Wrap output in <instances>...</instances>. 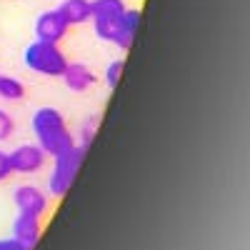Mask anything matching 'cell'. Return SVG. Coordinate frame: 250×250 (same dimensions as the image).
Listing matches in <instances>:
<instances>
[{
    "instance_id": "obj_6",
    "label": "cell",
    "mask_w": 250,
    "mask_h": 250,
    "mask_svg": "<svg viewBox=\"0 0 250 250\" xmlns=\"http://www.w3.org/2000/svg\"><path fill=\"white\" fill-rule=\"evenodd\" d=\"M13 203L18 213H28L35 218H43L48 213V195L38 185H18L13 193Z\"/></svg>"
},
{
    "instance_id": "obj_10",
    "label": "cell",
    "mask_w": 250,
    "mask_h": 250,
    "mask_svg": "<svg viewBox=\"0 0 250 250\" xmlns=\"http://www.w3.org/2000/svg\"><path fill=\"white\" fill-rule=\"evenodd\" d=\"M58 13L65 18L68 25H83L90 20V0H62Z\"/></svg>"
},
{
    "instance_id": "obj_3",
    "label": "cell",
    "mask_w": 250,
    "mask_h": 250,
    "mask_svg": "<svg viewBox=\"0 0 250 250\" xmlns=\"http://www.w3.org/2000/svg\"><path fill=\"white\" fill-rule=\"evenodd\" d=\"M85 160V148L80 145H70L68 150H62L60 155L53 158V168L48 175V190L55 198H62L75 183L78 173H80V165Z\"/></svg>"
},
{
    "instance_id": "obj_12",
    "label": "cell",
    "mask_w": 250,
    "mask_h": 250,
    "mask_svg": "<svg viewBox=\"0 0 250 250\" xmlns=\"http://www.w3.org/2000/svg\"><path fill=\"white\" fill-rule=\"evenodd\" d=\"M140 20H143V15H140L138 8H125V13H123V35H125V40H128L130 45H133L135 33L140 28Z\"/></svg>"
},
{
    "instance_id": "obj_4",
    "label": "cell",
    "mask_w": 250,
    "mask_h": 250,
    "mask_svg": "<svg viewBox=\"0 0 250 250\" xmlns=\"http://www.w3.org/2000/svg\"><path fill=\"white\" fill-rule=\"evenodd\" d=\"M23 62L38 75L45 78H60L68 65V58L58 48V43H43V40H33L23 50Z\"/></svg>"
},
{
    "instance_id": "obj_5",
    "label": "cell",
    "mask_w": 250,
    "mask_h": 250,
    "mask_svg": "<svg viewBox=\"0 0 250 250\" xmlns=\"http://www.w3.org/2000/svg\"><path fill=\"white\" fill-rule=\"evenodd\" d=\"M45 160H48V155L43 153V148L38 143L18 145L13 153H8L10 173H18V175H35L38 170L45 168Z\"/></svg>"
},
{
    "instance_id": "obj_7",
    "label": "cell",
    "mask_w": 250,
    "mask_h": 250,
    "mask_svg": "<svg viewBox=\"0 0 250 250\" xmlns=\"http://www.w3.org/2000/svg\"><path fill=\"white\" fill-rule=\"evenodd\" d=\"M68 30H70V25L65 23V18L58 10H45L35 20V38L43 40V43H60L68 35Z\"/></svg>"
},
{
    "instance_id": "obj_2",
    "label": "cell",
    "mask_w": 250,
    "mask_h": 250,
    "mask_svg": "<svg viewBox=\"0 0 250 250\" xmlns=\"http://www.w3.org/2000/svg\"><path fill=\"white\" fill-rule=\"evenodd\" d=\"M123 0H90V20L95 35L105 43H115L123 50H130V43L123 35Z\"/></svg>"
},
{
    "instance_id": "obj_11",
    "label": "cell",
    "mask_w": 250,
    "mask_h": 250,
    "mask_svg": "<svg viewBox=\"0 0 250 250\" xmlns=\"http://www.w3.org/2000/svg\"><path fill=\"white\" fill-rule=\"evenodd\" d=\"M0 98H3V100H10V103L23 100V98H25V85H23V80L10 78V75H0Z\"/></svg>"
},
{
    "instance_id": "obj_14",
    "label": "cell",
    "mask_w": 250,
    "mask_h": 250,
    "mask_svg": "<svg viewBox=\"0 0 250 250\" xmlns=\"http://www.w3.org/2000/svg\"><path fill=\"white\" fill-rule=\"evenodd\" d=\"M123 68H125V62L118 58V60H110L108 65H105V83H108V88L115 90L118 88V83H120V75H123Z\"/></svg>"
},
{
    "instance_id": "obj_16",
    "label": "cell",
    "mask_w": 250,
    "mask_h": 250,
    "mask_svg": "<svg viewBox=\"0 0 250 250\" xmlns=\"http://www.w3.org/2000/svg\"><path fill=\"white\" fill-rule=\"evenodd\" d=\"M0 250H30V248H25L23 243H18L10 235V238H0Z\"/></svg>"
},
{
    "instance_id": "obj_17",
    "label": "cell",
    "mask_w": 250,
    "mask_h": 250,
    "mask_svg": "<svg viewBox=\"0 0 250 250\" xmlns=\"http://www.w3.org/2000/svg\"><path fill=\"white\" fill-rule=\"evenodd\" d=\"M10 178V163H8V153L0 150V183Z\"/></svg>"
},
{
    "instance_id": "obj_13",
    "label": "cell",
    "mask_w": 250,
    "mask_h": 250,
    "mask_svg": "<svg viewBox=\"0 0 250 250\" xmlns=\"http://www.w3.org/2000/svg\"><path fill=\"white\" fill-rule=\"evenodd\" d=\"M98 125H100V115H93V118H85L83 120V128H80V148H90L93 140H95V133H98Z\"/></svg>"
},
{
    "instance_id": "obj_9",
    "label": "cell",
    "mask_w": 250,
    "mask_h": 250,
    "mask_svg": "<svg viewBox=\"0 0 250 250\" xmlns=\"http://www.w3.org/2000/svg\"><path fill=\"white\" fill-rule=\"evenodd\" d=\"M60 78H62V83H65V88L73 90V93H85L95 83V75L85 62H68Z\"/></svg>"
},
{
    "instance_id": "obj_8",
    "label": "cell",
    "mask_w": 250,
    "mask_h": 250,
    "mask_svg": "<svg viewBox=\"0 0 250 250\" xmlns=\"http://www.w3.org/2000/svg\"><path fill=\"white\" fill-rule=\"evenodd\" d=\"M40 233H43V223L35 215H28V213H18L15 220H13V238L18 243H23L25 248L35 250L38 240H40Z\"/></svg>"
},
{
    "instance_id": "obj_15",
    "label": "cell",
    "mask_w": 250,
    "mask_h": 250,
    "mask_svg": "<svg viewBox=\"0 0 250 250\" xmlns=\"http://www.w3.org/2000/svg\"><path fill=\"white\" fill-rule=\"evenodd\" d=\"M13 133H15V120L10 118V113L0 110V143L8 140Z\"/></svg>"
},
{
    "instance_id": "obj_1",
    "label": "cell",
    "mask_w": 250,
    "mask_h": 250,
    "mask_svg": "<svg viewBox=\"0 0 250 250\" xmlns=\"http://www.w3.org/2000/svg\"><path fill=\"white\" fill-rule=\"evenodd\" d=\"M30 125H33L35 143L50 158L60 155L62 150H68L70 145H75V138H73V133L68 128L65 118H62L60 110H55V108H40V110H35Z\"/></svg>"
}]
</instances>
